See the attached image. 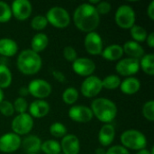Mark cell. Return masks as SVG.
<instances>
[{"instance_id": "cell-9", "label": "cell", "mask_w": 154, "mask_h": 154, "mask_svg": "<svg viewBox=\"0 0 154 154\" xmlns=\"http://www.w3.org/2000/svg\"><path fill=\"white\" fill-rule=\"evenodd\" d=\"M27 88L29 90V94L40 100H43V98L48 97L51 93V84L46 80L41 79L32 80Z\"/></svg>"}, {"instance_id": "cell-20", "label": "cell", "mask_w": 154, "mask_h": 154, "mask_svg": "<svg viewBox=\"0 0 154 154\" xmlns=\"http://www.w3.org/2000/svg\"><path fill=\"white\" fill-rule=\"evenodd\" d=\"M122 48H123L124 53H125L126 55H128L130 58H133V59L140 60L144 55V50L143 46L134 41L126 42Z\"/></svg>"}, {"instance_id": "cell-13", "label": "cell", "mask_w": 154, "mask_h": 154, "mask_svg": "<svg viewBox=\"0 0 154 154\" xmlns=\"http://www.w3.org/2000/svg\"><path fill=\"white\" fill-rule=\"evenodd\" d=\"M21 138L14 133H7L0 136V152L11 153L15 152L21 146Z\"/></svg>"}, {"instance_id": "cell-19", "label": "cell", "mask_w": 154, "mask_h": 154, "mask_svg": "<svg viewBox=\"0 0 154 154\" xmlns=\"http://www.w3.org/2000/svg\"><path fill=\"white\" fill-rule=\"evenodd\" d=\"M116 136V129L111 124H105L98 134V141L100 144L104 147L109 146L115 139Z\"/></svg>"}, {"instance_id": "cell-24", "label": "cell", "mask_w": 154, "mask_h": 154, "mask_svg": "<svg viewBox=\"0 0 154 154\" xmlns=\"http://www.w3.org/2000/svg\"><path fill=\"white\" fill-rule=\"evenodd\" d=\"M49 43V39L48 36L45 33L39 32L35 34L31 42V46H32V51H33L36 53H39L42 51L45 50V48L48 46Z\"/></svg>"}, {"instance_id": "cell-45", "label": "cell", "mask_w": 154, "mask_h": 154, "mask_svg": "<svg viewBox=\"0 0 154 154\" xmlns=\"http://www.w3.org/2000/svg\"><path fill=\"white\" fill-rule=\"evenodd\" d=\"M136 154H151V153H150V151H148V150H146V149H143V150L139 151V152H138Z\"/></svg>"}, {"instance_id": "cell-15", "label": "cell", "mask_w": 154, "mask_h": 154, "mask_svg": "<svg viewBox=\"0 0 154 154\" xmlns=\"http://www.w3.org/2000/svg\"><path fill=\"white\" fill-rule=\"evenodd\" d=\"M69 116L77 123H88L92 120L93 113L86 106H73L69 110Z\"/></svg>"}, {"instance_id": "cell-37", "label": "cell", "mask_w": 154, "mask_h": 154, "mask_svg": "<svg viewBox=\"0 0 154 154\" xmlns=\"http://www.w3.org/2000/svg\"><path fill=\"white\" fill-rule=\"evenodd\" d=\"M97 14H107L112 8V5L110 3L106 2V1H102V2H98V4L95 6Z\"/></svg>"}, {"instance_id": "cell-29", "label": "cell", "mask_w": 154, "mask_h": 154, "mask_svg": "<svg viewBox=\"0 0 154 154\" xmlns=\"http://www.w3.org/2000/svg\"><path fill=\"white\" fill-rule=\"evenodd\" d=\"M121 79L117 75H109L102 79V87L106 89H116L120 87Z\"/></svg>"}, {"instance_id": "cell-2", "label": "cell", "mask_w": 154, "mask_h": 154, "mask_svg": "<svg viewBox=\"0 0 154 154\" xmlns=\"http://www.w3.org/2000/svg\"><path fill=\"white\" fill-rule=\"evenodd\" d=\"M16 65L21 73L24 75H34L42 69V61L39 53L34 52L31 49H26L19 53Z\"/></svg>"}, {"instance_id": "cell-14", "label": "cell", "mask_w": 154, "mask_h": 154, "mask_svg": "<svg viewBox=\"0 0 154 154\" xmlns=\"http://www.w3.org/2000/svg\"><path fill=\"white\" fill-rule=\"evenodd\" d=\"M85 48L91 55H99L103 51V41L97 32H88L85 38Z\"/></svg>"}, {"instance_id": "cell-31", "label": "cell", "mask_w": 154, "mask_h": 154, "mask_svg": "<svg viewBox=\"0 0 154 154\" xmlns=\"http://www.w3.org/2000/svg\"><path fill=\"white\" fill-rule=\"evenodd\" d=\"M50 133L55 138H63L67 134V128L63 124L56 122L50 126Z\"/></svg>"}, {"instance_id": "cell-23", "label": "cell", "mask_w": 154, "mask_h": 154, "mask_svg": "<svg viewBox=\"0 0 154 154\" xmlns=\"http://www.w3.org/2000/svg\"><path fill=\"white\" fill-rule=\"evenodd\" d=\"M101 55L106 60L115 61V60H120L123 57L124 51H123L122 46H120L118 44H112V45H109L106 48H105L102 51Z\"/></svg>"}, {"instance_id": "cell-34", "label": "cell", "mask_w": 154, "mask_h": 154, "mask_svg": "<svg viewBox=\"0 0 154 154\" xmlns=\"http://www.w3.org/2000/svg\"><path fill=\"white\" fill-rule=\"evenodd\" d=\"M143 116L152 122L154 120V101L153 100H150L148 102H146L143 107Z\"/></svg>"}, {"instance_id": "cell-4", "label": "cell", "mask_w": 154, "mask_h": 154, "mask_svg": "<svg viewBox=\"0 0 154 154\" xmlns=\"http://www.w3.org/2000/svg\"><path fill=\"white\" fill-rule=\"evenodd\" d=\"M120 140L125 149L141 151L145 149L147 145V140L144 134L134 129H130L124 132L121 134Z\"/></svg>"}, {"instance_id": "cell-6", "label": "cell", "mask_w": 154, "mask_h": 154, "mask_svg": "<svg viewBox=\"0 0 154 154\" xmlns=\"http://www.w3.org/2000/svg\"><path fill=\"white\" fill-rule=\"evenodd\" d=\"M135 12L128 5H120L115 14L116 23L123 29H131L135 23Z\"/></svg>"}, {"instance_id": "cell-27", "label": "cell", "mask_w": 154, "mask_h": 154, "mask_svg": "<svg viewBox=\"0 0 154 154\" xmlns=\"http://www.w3.org/2000/svg\"><path fill=\"white\" fill-rule=\"evenodd\" d=\"M41 150L45 154H60V144L55 140H47L42 143Z\"/></svg>"}, {"instance_id": "cell-43", "label": "cell", "mask_w": 154, "mask_h": 154, "mask_svg": "<svg viewBox=\"0 0 154 154\" xmlns=\"http://www.w3.org/2000/svg\"><path fill=\"white\" fill-rule=\"evenodd\" d=\"M19 95H20V97H23L28 96L29 95V90H28V88L27 87H22L20 88L19 89Z\"/></svg>"}, {"instance_id": "cell-16", "label": "cell", "mask_w": 154, "mask_h": 154, "mask_svg": "<svg viewBox=\"0 0 154 154\" xmlns=\"http://www.w3.org/2000/svg\"><path fill=\"white\" fill-rule=\"evenodd\" d=\"M60 144L63 154H79L80 151L79 140L74 134H66Z\"/></svg>"}, {"instance_id": "cell-40", "label": "cell", "mask_w": 154, "mask_h": 154, "mask_svg": "<svg viewBox=\"0 0 154 154\" xmlns=\"http://www.w3.org/2000/svg\"><path fill=\"white\" fill-rule=\"evenodd\" d=\"M52 76H53V78H54L58 82H60V83L65 82L66 77H65V75L63 74V72H61L60 70H53V71H52Z\"/></svg>"}, {"instance_id": "cell-1", "label": "cell", "mask_w": 154, "mask_h": 154, "mask_svg": "<svg viewBox=\"0 0 154 154\" xmlns=\"http://www.w3.org/2000/svg\"><path fill=\"white\" fill-rule=\"evenodd\" d=\"M73 21L76 27L84 32H95L100 22V15L97 14L95 5L88 3L79 5L73 14Z\"/></svg>"}, {"instance_id": "cell-41", "label": "cell", "mask_w": 154, "mask_h": 154, "mask_svg": "<svg viewBox=\"0 0 154 154\" xmlns=\"http://www.w3.org/2000/svg\"><path fill=\"white\" fill-rule=\"evenodd\" d=\"M147 14L151 20H154V1H152L147 9Z\"/></svg>"}, {"instance_id": "cell-5", "label": "cell", "mask_w": 154, "mask_h": 154, "mask_svg": "<svg viewBox=\"0 0 154 154\" xmlns=\"http://www.w3.org/2000/svg\"><path fill=\"white\" fill-rule=\"evenodd\" d=\"M46 19L48 23L56 28H65L70 23V17L69 12L60 6H53L48 10L46 14Z\"/></svg>"}, {"instance_id": "cell-3", "label": "cell", "mask_w": 154, "mask_h": 154, "mask_svg": "<svg viewBox=\"0 0 154 154\" xmlns=\"http://www.w3.org/2000/svg\"><path fill=\"white\" fill-rule=\"evenodd\" d=\"M90 109L93 113V116H96L100 122L106 124L112 123L117 115L116 104L112 100L105 97L93 100Z\"/></svg>"}, {"instance_id": "cell-46", "label": "cell", "mask_w": 154, "mask_h": 154, "mask_svg": "<svg viewBox=\"0 0 154 154\" xmlns=\"http://www.w3.org/2000/svg\"><path fill=\"white\" fill-rule=\"evenodd\" d=\"M4 100V92L3 90L0 88V102H2Z\"/></svg>"}, {"instance_id": "cell-12", "label": "cell", "mask_w": 154, "mask_h": 154, "mask_svg": "<svg viewBox=\"0 0 154 154\" xmlns=\"http://www.w3.org/2000/svg\"><path fill=\"white\" fill-rule=\"evenodd\" d=\"M72 69L73 71L82 77H89L92 76L96 69L95 62L88 58H77L72 62Z\"/></svg>"}, {"instance_id": "cell-33", "label": "cell", "mask_w": 154, "mask_h": 154, "mask_svg": "<svg viewBox=\"0 0 154 154\" xmlns=\"http://www.w3.org/2000/svg\"><path fill=\"white\" fill-rule=\"evenodd\" d=\"M11 17V7L5 2L0 1V23H7Z\"/></svg>"}, {"instance_id": "cell-38", "label": "cell", "mask_w": 154, "mask_h": 154, "mask_svg": "<svg viewBox=\"0 0 154 154\" xmlns=\"http://www.w3.org/2000/svg\"><path fill=\"white\" fill-rule=\"evenodd\" d=\"M63 56L66 60L73 62L78 57H77V51L76 50L71 46H67L63 50Z\"/></svg>"}, {"instance_id": "cell-32", "label": "cell", "mask_w": 154, "mask_h": 154, "mask_svg": "<svg viewBox=\"0 0 154 154\" xmlns=\"http://www.w3.org/2000/svg\"><path fill=\"white\" fill-rule=\"evenodd\" d=\"M48 24L47 19L44 15H36L32 19L31 26L35 31H42L43 30Z\"/></svg>"}, {"instance_id": "cell-26", "label": "cell", "mask_w": 154, "mask_h": 154, "mask_svg": "<svg viewBox=\"0 0 154 154\" xmlns=\"http://www.w3.org/2000/svg\"><path fill=\"white\" fill-rule=\"evenodd\" d=\"M12 83V73L5 64H0V88H7Z\"/></svg>"}, {"instance_id": "cell-18", "label": "cell", "mask_w": 154, "mask_h": 154, "mask_svg": "<svg viewBox=\"0 0 154 154\" xmlns=\"http://www.w3.org/2000/svg\"><path fill=\"white\" fill-rule=\"evenodd\" d=\"M42 143V142L38 136L32 134L26 136L21 142V146L26 154H37V152L41 150Z\"/></svg>"}, {"instance_id": "cell-25", "label": "cell", "mask_w": 154, "mask_h": 154, "mask_svg": "<svg viewBox=\"0 0 154 154\" xmlns=\"http://www.w3.org/2000/svg\"><path fill=\"white\" fill-rule=\"evenodd\" d=\"M140 67L143 70L144 73L150 76L154 75V55L152 53L144 54L141 59Z\"/></svg>"}, {"instance_id": "cell-42", "label": "cell", "mask_w": 154, "mask_h": 154, "mask_svg": "<svg viewBox=\"0 0 154 154\" xmlns=\"http://www.w3.org/2000/svg\"><path fill=\"white\" fill-rule=\"evenodd\" d=\"M146 41H147V44L150 48H154V33L153 32H151L150 34H148L147 38H146Z\"/></svg>"}, {"instance_id": "cell-47", "label": "cell", "mask_w": 154, "mask_h": 154, "mask_svg": "<svg viewBox=\"0 0 154 154\" xmlns=\"http://www.w3.org/2000/svg\"><path fill=\"white\" fill-rule=\"evenodd\" d=\"M60 154H61V153H60Z\"/></svg>"}, {"instance_id": "cell-21", "label": "cell", "mask_w": 154, "mask_h": 154, "mask_svg": "<svg viewBox=\"0 0 154 154\" xmlns=\"http://www.w3.org/2000/svg\"><path fill=\"white\" fill-rule=\"evenodd\" d=\"M141 88V82L138 79L134 77H128L124 79L120 84L121 91L125 95H134L136 94Z\"/></svg>"}, {"instance_id": "cell-35", "label": "cell", "mask_w": 154, "mask_h": 154, "mask_svg": "<svg viewBox=\"0 0 154 154\" xmlns=\"http://www.w3.org/2000/svg\"><path fill=\"white\" fill-rule=\"evenodd\" d=\"M13 106H14V112L18 113V115L25 113L26 110L28 109L27 101H26L25 98H23V97H17V98L14 100Z\"/></svg>"}, {"instance_id": "cell-28", "label": "cell", "mask_w": 154, "mask_h": 154, "mask_svg": "<svg viewBox=\"0 0 154 154\" xmlns=\"http://www.w3.org/2000/svg\"><path fill=\"white\" fill-rule=\"evenodd\" d=\"M130 32L134 41L138 43L146 41V38L148 36L146 30L143 26H140V25H134L130 29Z\"/></svg>"}, {"instance_id": "cell-8", "label": "cell", "mask_w": 154, "mask_h": 154, "mask_svg": "<svg viewBox=\"0 0 154 154\" xmlns=\"http://www.w3.org/2000/svg\"><path fill=\"white\" fill-rule=\"evenodd\" d=\"M102 79L97 76L87 77L81 84V93L86 97H95L102 90Z\"/></svg>"}, {"instance_id": "cell-39", "label": "cell", "mask_w": 154, "mask_h": 154, "mask_svg": "<svg viewBox=\"0 0 154 154\" xmlns=\"http://www.w3.org/2000/svg\"><path fill=\"white\" fill-rule=\"evenodd\" d=\"M106 154H130V152L122 145H115L110 147L106 152Z\"/></svg>"}, {"instance_id": "cell-11", "label": "cell", "mask_w": 154, "mask_h": 154, "mask_svg": "<svg viewBox=\"0 0 154 154\" xmlns=\"http://www.w3.org/2000/svg\"><path fill=\"white\" fill-rule=\"evenodd\" d=\"M11 12L15 19L24 21L31 16L32 6L28 0H15L12 4Z\"/></svg>"}, {"instance_id": "cell-7", "label": "cell", "mask_w": 154, "mask_h": 154, "mask_svg": "<svg viewBox=\"0 0 154 154\" xmlns=\"http://www.w3.org/2000/svg\"><path fill=\"white\" fill-rule=\"evenodd\" d=\"M33 127V119L27 114H20L16 116L12 121V130L17 135H24L29 134Z\"/></svg>"}, {"instance_id": "cell-22", "label": "cell", "mask_w": 154, "mask_h": 154, "mask_svg": "<svg viewBox=\"0 0 154 154\" xmlns=\"http://www.w3.org/2000/svg\"><path fill=\"white\" fill-rule=\"evenodd\" d=\"M18 51L17 43L9 38L0 39V55L3 57H12L16 54Z\"/></svg>"}, {"instance_id": "cell-17", "label": "cell", "mask_w": 154, "mask_h": 154, "mask_svg": "<svg viewBox=\"0 0 154 154\" xmlns=\"http://www.w3.org/2000/svg\"><path fill=\"white\" fill-rule=\"evenodd\" d=\"M29 115L34 118H42L50 112V105L44 100H34L28 106Z\"/></svg>"}, {"instance_id": "cell-10", "label": "cell", "mask_w": 154, "mask_h": 154, "mask_svg": "<svg viewBox=\"0 0 154 154\" xmlns=\"http://www.w3.org/2000/svg\"><path fill=\"white\" fill-rule=\"evenodd\" d=\"M140 69V60L133 58L120 60L116 65V72L125 77H131L136 74Z\"/></svg>"}, {"instance_id": "cell-30", "label": "cell", "mask_w": 154, "mask_h": 154, "mask_svg": "<svg viewBox=\"0 0 154 154\" xmlns=\"http://www.w3.org/2000/svg\"><path fill=\"white\" fill-rule=\"evenodd\" d=\"M62 99L67 105H73L79 99V92L74 88H68L62 93Z\"/></svg>"}, {"instance_id": "cell-44", "label": "cell", "mask_w": 154, "mask_h": 154, "mask_svg": "<svg viewBox=\"0 0 154 154\" xmlns=\"http://www.w3.org/2000/svg\"><path fill=\"white\" fill-rule=\"evenodd\" d=\"M106 152L104 148H97L96 151H95V153L96 154H106Z\"/></svg>"}, {"instance_id": "cell-36", "label": "cell", "mask_w": 154, "mask_h": 154, "mask_svg": "<svg viewBox=\"0 0 154 154\" xmlns=\"http://www.w3.org/2000/svg\"><path fill=\"white\" fill-rule=\"evenodd\" d=\"M0 113L7 117L12 116L14 114L13 104L7 100H3L2 102H0Z\"/></svg>"}]
</instances>
